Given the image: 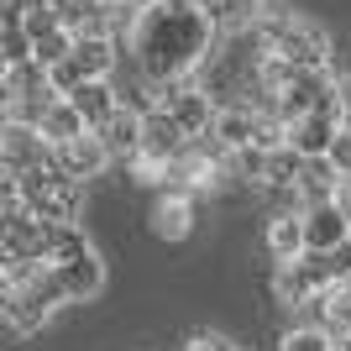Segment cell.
<instances>
[{
    "label": "cell",
    "mask_w": 351,
    "mask_h": 351,
    "mask_svg": "<svg viewBox=\"0 0 351 351\" xmlns=\"http://www.w3.org/2000/svg\"><path fill=\"white\" fill-rule=\"evenodd\" d=\"M126 37L136 53V73L168 84V79H194L205 69L220 32L199 0H147Z\"/></svg>",
    "instance_id": "1"
},
{
    "label": "cell",
    "mask_w": 351,
    "mask_h": 351,
    "mask_svg": "<svg viewBox=\"0 0 351 351\" xmlns=\"http://www.w3.org/2000/svg\"><path fill=\"white\" fill-rule=\"evenodd\" d=\"M16 194H21V205L37 220H79V205H84V184L69 178L53 158L37 162V168H21L16 173Z\"/></svg>",
    "instance_id": "2"
},
{
    "label": "cell",
    "mask_w": 351,
    "mask_h": 351,
    "mask_svg": "<svg viewBox=\"0 0 351 351\" xmlns=\"http://www.w3.org/2000/svg\"><path fill=\"white\" fill-rule=\"evenodd\" d=\"M336 283V263H330V252H299L293 263H278V273H273V299H278V309H299L304 299H315V293H325Z\"/></svg>",
    "instance_id": "3"
},
{
    "label": "cell",
    "mask_w": 351,
    "mask_h": 351,
    "mask_svg": "<svg viewBox=\"0 0 351 351\" xmlns=\"http://www.w3.org/2000/svg\"><path fill=\"white\" fill-rule=\"evenodd\" d=\"M158 105L184 126V136H205L210 121H215V95L205 84H194V79H168Z\"/></svg>",
    "instance_id": "4"
},
{
    "label": "cell",
    "mask_w": 351,
    "mask_h": 351,
    "mask_svg": "<svg viewBox=\"0 0 351 351\" xmlns=\"http://www.w3.org/2000/svg\"><path fill=\"white\" fill-rule=\"evenodd\" d=\"M47 267H53V278H58V289H63L69 304H89V299L105 293V257L95 247L79 252V257H69V263H47Z\"/></svg>",
    "instance_id": "5"
},
{
    "label": "cell",
    "mask_w": 351,
    "mask_h": 351,
    "mask_svg": "<svg viewBox=\"0 0 351 351\" xmlns=\"http://www.w3.org/2000/svg\"><path fill=\"white\" fill-rule=\"evenodd\" d=\"M341 178H346V173L336 168V158H330V152H315V158H304V162H299V178H293V189H289L293 210L320 205V199H336Z\"/></svg>",
    "instance_id": "6"
},
{
    "label": "cell",
    "mask_w": 351,
    "mask_h": 351,
    "mask_svg": "<svg viewBox=\"0 0 351 351\" xmlns=\"http://www.w3.org/2000/svg\"><path fill=\"white\" fill-rule=\"evenodd\" d=\"M47 158H53V142H47L32 121H5V126H0V162H5V168L21 173V168H37V162H47Z\"/></svg>",
    "instance_id": "7"
},
{
    "label": "cell",
    "mask_w": 351,
    "mask_h": 351,
    "mask_svg": "<svg viewBox=\"0 0 351 351\" xmlns=\"http://www.w3.org/2000/svg\"><path fill=\"white\" fill-rule=\"evenodd\" d=\"M53 162H58L69 178H79V184H89V178L105 173V162H110V152H105L100 132H79L73 142H58L53 147Z\"/></svg>",
    "instance_id": "8"
},
{
    "label": "cell",
    "mask_w": 351,
    "mask_h": 351,
    "mask_svg": "<svg viewBox=\"0 0 351 351\" xmlns=\"http://www.w3.org/2000/svg\"><path fill=\"white\" fill-rule=\"evenodd\" d=\"M304 247L309 252H336L351 236V215L336 205V199H320V205H304Z\"/></svg>",
    "instance_id": "9"
},
{
    "label": "cell",
    "mask_w": 351,
    "mask_h": 351,
    "mask_svg": "<svg viewBox=\"0 0 351 351\" xmlns=\"http://www.w3.org/2000/svg\"><path fill=\"white\" fill-rule=\"evenodd\" d=\"M53 320V304H47L37 289H27V283H16L11 299H5V309H0V325L11 330V336H43V325Z\"/></svg>",
    "instance_id": "10"
},
{
    "label": "cell",
    "mask_w": 351,
    "mask_h": 351,
    "mask_svg": "<svg viewBox=\"0 0 351 351\" xmlns=\"http://www.w3.org/2000/svg\"><path fill=\"white\" fill-rule=\"evenodd\" d=\"M336 132H341V116H330V110H304V116H293L289 126H283V142H289L293 152L315 158V152H330Z\"/></svg>",
    "instance_id": "11"
},
{
    "label": "cell",
    "mask_w": 351,
    "mask_h": 351,
    "mask_svg": "<svg viewBox=\"0 0 351 351\" xmlns=\"http://www.w3.org/2000/svg\"><path fill=\"white\" fill-rule=\"evenodd\" d=\"M147 220H152V236H162V241H184V236H194V220H199V210H194V194L162 189Z\"/></svg>",
    "instance_id": "12"
},
{
    "label": "cell",
    "mask_w": 351,
    "mask_h": 351,
    "mask_svg": "<svg viewBox=\"0 0 351 351\" xmlns=\"http://www.w3.org/2000/svg\"><path fill=\"white\" fill-rule=\"evenodd\" d=\"M184 142H189V136H184V126H178L162 105H152V110L142 116V147H136V152H142V158H152L158 168L173 158V152H184Z\"/></svg>",
    "instance_id": "13"
},
{
    "label": "cell",
    "mask_w": 351,
    "mask_h": 351,
    "mask_svg": "<svg viewBox=\"0 0 351 351\" xmlns=\"http://www.w3.org/2000/svg\"><path fill=\"white\" fill-rule=\"evenodd\" d=\"M69 58L79 63L84 79H110L116 73V37L110 32H79L69 47Z\"/></svg>",
    "instance_id": "14"
},
{
    "label": "cell",
    "mask_w": 351,
    "mask_h": 351,
    "mask_svg": "<svg viewBox=\"0 0 351 351\" xmlns=\"http://www.w3.org/2000/svg\"><path fill=\"white\" fill-rule=\"evenodd\" d=\"M263 247H267L273 263H293V257L304 252V215H299V210H278V215H267Z\"/></svg>",
    "instance_id": "15"
},
{
    "label": "cell",
    "mask_w": 351,
    "mask_h": 351,
    "mask_svg": "<svg viewBox=\"0 0 351 351\" xmlns=\"http://www.w3.org/2000/svg\"><path fill=\"white\" fill-rule=\"evenodd\" d=\"M95 132H100V142H105V152H110V158H132L136 147H142V110L116 105V110H110Z\"/></svg>",
    "instance_id": "16"
},
{
    "label": "cell",
    "mask_w": 351,
    "mask_h": 351,
    "mask_svg": "<svg viewBox=\"0 0 351 351\" xmlns=\"http://www.w3.org/2000/svg\"><path fill=\"white\" fill-rule=\"evenodd\" d=\"M69 105L79 110V116H84L89 132H95V126H100V121L121 105V89L110 84V79H79V84L69 89Z\"/></svg>",
    "instance_id": "17"
},
{
    "label": "cell",
    "mask_w": 351,
    "mask_h": 351,
    "mask_svg": "<svg viewBox=\"0 0 351 351\" xmlns=\"http://www.w3.org/2000/svg\"><path fill=\"white\" fill-rule=\"evenodd\" d=\"M89 231L79 220H43V263H69L79 252H89Z\"/></svg>",
    "instance_id": "18"
},
{
    "label": "cell",
    "mask_w": 351,
    "mask_h": 351,
    "mask_svg": "<svg viewBox=\"0 0 351 351\" xmlns=\"http://www.w3.org/2000/svg\"><path fill=\"white\" fill-rule=\"evenodd\" d=\"M205 5V16L215 21V32H226V37H247L252 27H257V16L267 11L263 0H199Z\"/></svg>",
    "instance_id": "19"
},
{
    "label": "cell",
    "mask_w": 351,
    "mask_h": 351,
    "mask_svg": "<svg viewBox=\"0 0 351 351\" xmlns=\"http://www.w3.org/2000/svg\"><path fill=\"white\" fill-rule=\"evenodd\" d=\"M252 132H257V110L247 100H231V105H215V121H210V136H220L226 147H247Z\"/></svg>",
    "instance_id": "20"
},
{
    "label": "cell",
    "mask_w": 351,
    "mask_h": 351,
    "mask_svg": "<svg viewBox=\"0 0 351 351\" xmlns=\"http://www.w3.org/2000/svg\"><path fill=\"white\" fill-rule=\"evenodd\" d=\"M37 132L58 147V142H73L79 132H89V126H84V116L69 105V95H58V100H47V110L37 116Z\"/></svg>",
    "instance_id": "21"
},
{
    "label": "cell",
    "mask_w": 351,
    "mask_h": 351,
    "mask_svg": "<svg viewBox=\"0 0 351 351\" xmlns=\"http://www.w3.org/2000/svg\"><path fill=\"white\" fill-rule=\"evenodd\" d=\"M299 162H304V152H293L289 142L267 147V168H263V189H293V178H299Z\"/></svg>",
    "instance_id": "22"
},
{
    "label": "cell",
    "mask_w": 351,
    "mask_h": 351,
    "mask_svg": "<svg viewBox=\"0 0 351 351\" xmlns=\"http://www.w3.org/2000/svg\"><path fill=\"white\" fill-rule=\"evenodd\" d=\"M278 351H330V330L325 325H293V330H283V341H278Z\"/></svg>",
    "instance_id": "23"
},
{
    "label": "cell",
    "mask_w": 351,
    "mask_h": 351,
    "mask_svg": "<svg viewBox=\"0 0 351 351\" xmlns=\"http://www.w3.org/2000/svg\"><path fill=\"white\" fill-rule=\"evenodd\" d=\"M69 47H73V32L69 27H53V32H43V37L32 43V58L43 63V69H53L58 58H69Z\"/></svg>",
    "instance_id": "24"
},
{
    "label": "cell",
    "mask_w": 351,
    "mask_h": 351,
    "mask_svg": "<svg viewBox=\"0 0 351 351\" xmlns=\"http://www.w3.org/2000/svg\"><path fill=\"white\" fill-rule=\"evenodd\" d=\"M79 79H84V73H79V63H73V58H58L53 69H47V84H53V95H69Z\"/></svg>",
    "instance_id": "25"
},
{
    "label": "cell",
    "mask_w": 351,
    "mask_h": 351,
    "mask_svg": "<svg viewBox=\"0 0 351 351\" xmlns=\"http://www.w3.org/2000/svg\"><path fill=\"white\" fill-rule=\"evenodd\" d=\"M184 351H236V341L226 336V330H194V336L184 341Z\"/></svg>",
    "instance_id": "26"
},
{
    "label": "cell",
    "mask_w": 351,
    "mask_h": 351,
    "mask_svg": "<svg viewBox=\"0 0 351 351\" xmlns=\"http://www.w3.org/2000/svg\"><path fill=\"white\" fill-rule=\"evenodd\" d=\"M330 158H336V168L351 178V132H336V142H330Z\"/></svg>",
    "instance_id": "27"
},
{
    "label": "cell",
    "mask_w": 351,
    "mask_h": 351,
    "mask_svg": "<svg viewBox=\"0 0 351 351\" xmlns=\"http://www.w3.org/2000/svg\"><path fill=\"white\" fill-rule=\"evenodd\" d=\"M11 11H37V5H53V0H5Z\"/></svg>",
    "instance_id": "28"
},
{
    "label": "cell",
    "mask_w": 351,
    "mask_h": 351,
    "mask_svg": "<svg viewBox=\"0 0 351 351\" xmlns=\"http://www.w3.org/2000/svg\"><path fill=\"white\" fill-rule=\"evenodd\" d=\"M341 132H351V89H346V100H341Z\"/></svg>",
    "instance_id": "29"
},
{
    "label": "cell",
    "mask_w": 351,
    "mask_h": 351,
    "mask_svg": "<svg viewBox=\"0 0 351 351\" xmlns=\"http://www.w3.org/2000/svg\"><path fill=\"white\" fill-rule=\"evenodd\" d=\"M0 5H5V0H0Z\"/></svg>",
    "instance_id": "30"
},
{
    "label": "cell",
    "mask_w": 351,
    "mask_h": 351,
    "mask_svg": "<svg viewBox=\"0 0 351 351\" xmlns=\"http://www.w3.org/2000/svg\"><path fill=\"white\" fill-rule=\"evenodd\" d=\"M330 351H336V346H330Z\"/></svg>",
    "instance_id": "31"
}]
</instances>
